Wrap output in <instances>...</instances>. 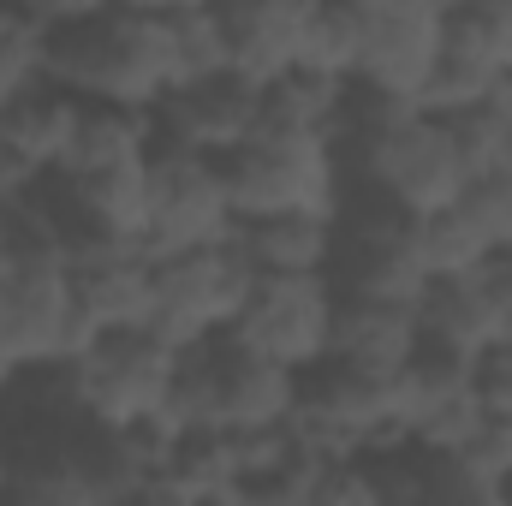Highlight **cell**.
<instances>
[{"label":"cell","mask_w":512,"mask_h":506,"mask_svg":"<svg viewBox=\"0 0 512 506\" xmlns=\"http://www.w3.org/2000/svg\"><path fill=\"white\" fill-rule=\"evenodd\" d=\"M48 30V84L84 108L155 114L173 78L161 6H36Z\"/></svg>","instance_id":"6da1fadb"},{"label":"cell","mask_w":512,"mask_h":506,"mask_svg":"<svg viewBox=\"0 0 512 506\" xmlns=\"http://www.w3.org/2000/svg\"><path fill=\"white\" fill-rule=\"evenodd\" d=\"M340 161L352 185H370L376 197H387L393 209H405L411 221L447 215L465 203L471 191V167L453 149V137L441 120L429 114H393L382 126L346 131L340 137Z\"/></svg>","instance_id":"7a4b0ae2"},{"label":"cell","mask_w":512,"mask_h":506,"mask_svg":"<svg viewBox=\"0 0 512 506\" xmlns=\"http://www.w3.org/2000/svg\"><path fill=\"white\" fill-rule=\"evenodd\" d=\"M221 173H227L239 227L274 221V215H340V197H346V161H340V143L328 137L256 131L239 155L221 161Z\"/></svg>","instance_id":"3957f363"},{"label":"cell","mask_w":512,"mask_h":506,"mask_svg":"<svg viewBox=\"0 0 512 506\" xmlns=\"http://www.w3.org/2000/svg\"><path fill=\"white\" fill-rule=\"evenodd\" d=\"M256 274L239 239L215 245V251L167 256L155 262V310H149V334L173 352H197L209 340H227L245 298H251Z\"/></svg>","instance_id":"277c9868"},{"label":"cell","mask_w":512,"mask_h":506,"mask_svg":"<svg viewBox=\"0 0 512 506\" xmlns=\"http://www.w3.org/2000/svg\"><path fill=\"white\" fill-rule=\"evenodd\" d=\"M179 376V352L161 346L149 328L102 334L84 358H72L78 417L96 429H143L167 417V393Z\"/></svg>","instance_id":"5b68a950"},{"label":"cell","mask_w":512,"mask_h":506,"mask_svg":"<svg viewBox=\"0 0 512 506\" xmlns=\"http://www.w3.org/2000/svg\"><path fill=\"white\" fill-rule=\"evenodd\" d=\"M233 239H239V215H233L221 161L155 143V155H149V245H143L149 262L215 251Z\"/></svg>","instance_id":"8992f818"},{"label":"cell","mask_w":512,"mask_h":506,"mask_svg":"<svg viewBox=\"0 0 512 506\" xmlns=\"http://www.w3.org/2000/svg\"><path fill=\"white\" fill-rule=\"evenodd\" d=\"M334 316H340V292L328 274L256 280L227 340L245 346L251 358L292 370V376H310L316 364L334 358Z\"/></svg>","instance_id":"52a82bcc"},{"label":"cell","mask_w":512,"mask_h":506,"mask_svg":"<svg viewBox=\"0 0 512 506\" xmlns=\"http://www.w3.org/2000/svg\"><path fill=\"white\" fill-rule=\"evenodd\" d=\"M358 12H364V54H358L352 84L417 108L435 66H441L447 6H435V0H358Z\"/></svg>","instance_id":"ba28073f"},{"label":"cell","mask_w":512,"mask_h":506,"mask_svg":"<svg viewBox=\"0 0 512 506\" xmlns=\"http://www.w3.org/2000/svg\"><path fill=\"white\" fill-rule=\"evenodd\" d=\"M262 120V90L245 84L239 72L221 78H197V84H173L155 108V143L161 149H185L203 161H227L256 137Z\"/></svg>","instance_id":"9c48e42d"},{"label":"cell","mask_w":512,"mask_h":506,"mask_svg":"<svg viewBox=\"0 0 512 506\" xmlns=\"http://www.w3.org/2000/svg\"><path fill=\"white\" fill-rule=\"evenodd\" d=\"M316 24V0H251L227 6V36H233V72L268 90L304 66V42Z\"/></svg>","instance_id":"30bf717a"},{"label":"cell","mask_w":512,"mask_h":506,"mask_svg":"<svg viewBox=\"0 0 512 506\" xmlns=\"http://www.w3.org/2000/svg\"><path fill=\"white\" fill-rule=\"evenodd\" d=\"M298 393H304V376L251 358L233 340H215V429H233V435L286 429L298 411Z\"/></svg>","instance_id":"8fae6325"},{"label":"cell","mask_w":512,"mask_h":506,"mask_svg":"<svg viewBox=\"0 0 512 506\" xmlns=\"http://www.w3.org/2000/svg\"><path fill=\"white\" fill-rule=\"evenodd\" d=\"M72 292H78V310H84L96 340L137 334V328H149V310H155V262L143 251L72 262Z\"/></svg>","instance_id":"7c38bea8"},{"label":"cell","mask_w":512,"mask_h":506,"mask_svg":"<svg viewBox=\"0 0 512 506\" xmlns=\"http://www.w3.org/2000/svg\"><path fill=\"white\" fill-rule=\"evenodd\" d=\"M78 120H84V102L42 84V90L18 96L0 114V155L30 179H60L66 155H72V137H78Z\"/></svg>","instance_id":"4fadbf2b"},{"label":"cell","mask_w":512,"mask_h":506,"mask_svg":"<svg viewBox=\"0 0 512 506\" xmlns=\"http://www.w3.org/2000/svg\"><path fill=\"white\" fill-rule=\"evenodd\" d=\"M423 346V316L417 304H399V298H352L340 292V316H334V358L346 364H364V370H382L399 376Z\"/></svg>","instance_id":"5bb4252c"},{"label":"cell","mask_w":512,"mask_h":506,"mask_svg":"<svg viewBox=\"0 0 512 506\" xmlns=\"http://www.w3.org/2000/svg\"><path fill=\"white\" fill-rule=\"evenodd\" d=\"M334 215H274L239 227V251L256 280H304L334 274Z\"/></svg>","instance_id":"9a60e30c"},{"label":"cell","mask_w":512,"mask_h":506,"mask_svg":"<svg viewBox=\"0 0 512 506\" xmlns=\"http://www.w3.org/2000/svg\"><path fill=\"white\" fill-rule=\"evenodd\" d=\"M149 155H155V114L84 108L60 179H90V173H114V167H143Z\"/></svg>","instance_id":"2e32d148"},{"label":"cell","mask_w":512,"mask_h":506,"mask_svg":"<svg viewBox=\"0 0 512 506\" xmlns=\"http://www.w3.org/2000/svg\"><path fill=\"white\" fill-rule=\"evenodd\" d=\"M346 90H352V84H334V78H316V72H292V78H280V84L262 90V120H256V131H286V137H328V143H340Z\"/></svg>","instance_id":"e0dca14e"},{"label":"cell","mask_w":512,"mask_h":506,"mask_svg":"<svg viewBox=\"0 0 512 506\" xmlns=\"http://www.w3.org/2000/svg\"><path fill=\"white\" fill-rule=\"evenodd\" d=\"M167 18V48H173V78H221L233 72V36H227V6H161Z\"/></svg>","instance_id":"ac0fdd59"},{"label":"cell","mask_w":512,"mask_h":506,"mask_svg":"<svg viewBox=\"0 0 512 506\" xmlns=\"http://www.w3.org/2000/svg\"><path fill=\"white\" fill-rule=\"evenodd\" d=\"M411 245H417V268H423V280H429V286H435V280L477 274L483 262H495L489 239H483V233H477V221L465 215V203H459V209H447V215L417 221Z\"/></svg>","instance_id":"d6986e66"},{"label":"cell","mask_w":512,"mask_h":506,"mask_svg":"<svg viewBox=\"0 0 512 506\" xmlns=\"http://www.w3.org/2000/svg\"><path fill=\"white\" fill-rule=\"evenodd\" d=\"M447 54L477 60L483 72H495L512 84V0H471V6H447Z\"/></svg>","instance_id":"ffe728a7"},{"label":"cell","mask_w":512,"mask_h":506,"mask_svg":"<svg viewBox=\"0 0 512 506\" xmlns=\"http://www.w3.org/2000/svg\"><path fill=\"white\" fill-rule=\"evenodd\" d=\"M48 84V30L36 6H0V114Z\"/></svg>","instance_id":"44dd1931"},{"label":"cell","mask_w":512,"mask_h":506,"mask_svg":"<svg viewBox=\"0 0 512 506\" xmlns=\"http://www.w3.org/2000/svg\"><path fill=\"white\" fill-rule=\"evenodd\" d=\"M358 54H364V12H358V0H316V24H310L298 72L352 84L358 78Z\"/></svg>","instance_id":"7402d4cb"},{"label":"cell","mask_w":512,"mask_h":506,"mask_svg":"<svg viewBox=\"0 0 512 506\" xmlns=\"http://www.w3.org/2000/svg\"><path fill=\"white\" fill-rule=\"evenodd\" d=\"M328 471H334V465H322L316 453H304V447L292 441V453H280L274 465H262V471H251V477H239L233 501L239 506H310Z\"/></svg>","instance_id":"603a6c76"},{"label":"cell","mask_w":512,"mask_h":506,"mask_svg":"<svg viewBox=\"0 0 512 506\" xmlns=\"http://www.w3.org/2000/svg\"><path fill=\"white\" fill-rule=\"evenodd\" d=\"M465 215L477 221V233L489 239V251L512 262V173H489V179H471L465 191Z\"/></svg>","instance_id":"cb8c5ba5"},{"label":"cell","mask_w":512,"mask_h":506,"mask_svg":"<svg viewBox=\"0 0 512 506\" xmlns=\"http://www.w3.org/2000/svg\"><path fill=\"white\" fill-rule=\"evenodd\" d=\"M0 506H102L90 495V483L78 471H30V477H12V495Z\"/></svg>","instance_id":"d4e9b609"},{"label":"cell","mask_w":512,"mask_h":506,"mask_svg":"<svg viewBox=\"0 0 512 506\" xmlns=\"http://www.w3.org/2000/svg\"><path fill=\"white\" fill-rule=\"evenodd\" d=\"M310 506H387L382 501V483H376V465L358 459V465H334L316 489Z\"/></svg>","instance_id":"484cf974"},{"label":"cell","mask_w":512,"mask_h":506,"mask_svg":"<svg viewBox=\"0 0 512 506\" xmlns=\"http://www.w3.org/2000/svg\"><path fill=\"white\" fill-rule=\"evenodd\" d=\"M477 405H483V417L512 423V352L477 358Z\"/></svg>","instance_id":"4316f807"},{"label":"cell","mask_w":512,"mask_h":506,"mask_svg":"<svg viewBox=\"0 0 512 506\" xmlns=\"http://www.w3.org/2000/svg\"><path fill=\"white\" fill-rule=\"evenodd\" d=\"M120 506H203V501H197L191 489H179L173 477H149V483H143L131 501H120Z\"/></svg>","instance_id":"83f0119b"},{"label":"cell","mask_w":512,"mask_h":506,"mask_svg":"<svg viewBox=\"0 0 512 506\" xmlns=\"http://www.w3.org/2000/svg\"><path fill=\"white\" fill-rule=\"evenodd\" d=\"M18 376H24V364H18V358H12V346L0 340V399H6L12 387H18Z\"/></svg>","instance_id":"f1b7e54d"},{"label":"cell","mask_w":512,"mask_h":506,"mask_svg":"<svg viewBox=\"0 0 512 506\" xmlns=\"http://www.w3.org/2000/svg\"><path fill=\"white\" fill-rule=\"evenodd\" d=\"M12 495V453H6V441H0V501Z\"/></svg>","instance_id":"f546056e"},{"label":"cell","mask_w":512,"mask_h":506,"mask_svg":"<svg viewBox=\"0 0 512 506\" xmlns=\"http://www.w3.org/2000/svg\"><path fill=\"white\" fill-rule=\"evenodd\" d=\"M6 239H12V209L0 203V256H6Z\"/></svg>","instance_id":"4dcf8cb0"},{"label":"cell","mask_w":512,"mask_h":506,"mask_svg":"<svg viewBox=\"0 0 512 506\" xmlns=\"http://www.w3.org/2000/svg\"><path fill=\"white\" fill-rule=\"evenodd\" d=\"M203 506H239V501H233V495H221V501H203Z\"/></svg>","instance_id":"1f68e13d"},{"label":"cell","mask_w":512,"mask_h":506,"mask_svg":"<svg viewBox=\"0 0 512 506\" xmlns=\"http://www.w3.org/2000/svg\"><path fill=\"white\" fill-rule=\"evenodd\" d=\"M501 495H507V506H512V483H507V489H501Z\"/></svg>","instance_id":"d6a6232c"},{"label":"cell","mask_w":512,"mask_h":506,"mask_svg":"<svg viewBox=\"0 0 512 506\" xmlns=\"http://www.w3.org/2000/svg\"><path fill=\"white\" fill-rule=\"evenodd\" d=\"M507 108H512V84H507Z\"/></svg>","instance_id":"836d02e7"}]
</instances>
